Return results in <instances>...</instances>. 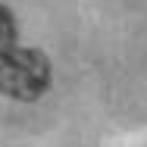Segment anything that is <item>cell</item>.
I'll return each instance as SVG.
<instances>
[{"label": "cell", "mask_w": 147, "mask_h": 147, "mask_svg": "<svg viewBox=\"0 0 147 147\" xmlns=\"http://www.w3.org/2000/svg\"><path fill=\"white\" fill-rule=\"evenodd\" d=\"M50 88V59L34 47H16L0 59V94L13 100H38Z\"/></svg>", "instance_id": "cell-1"}, {"label": "cell", "mask_w": 147, "mask_h": 147, "mask_svg": "<svg viewBox=\"0 0 147 147\" xmlns=\"http://www.w3.org/2000/svg\"><path fill=\"white\" fill-rule=\"evenodd\" d=\"M9 50H16V19H13V13L0 3V59L6 57Z\"/></svg>", "instance_id": "cell-2"}]
</instances>
